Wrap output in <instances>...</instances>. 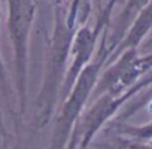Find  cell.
<instances>
[{
    "instance_id": "cell-1",
    "label": "cell",
    "mask_w": 152,
    "mask_h": 149,
    "mask_svg": "<svg viewBox=\"0 0 152 149\" xmlns=\"http://www.w3.org/2000/svg\"><path fill=\"white\" fill-rule=\"evenodd\" d=\"M78 3L79 0L69 3L67 2L55 3L54 28L49 37L46 67H45L42 88L37 99V107L40 112L42 125L49 121L55 103L61 94L63 82L67 72V61H69L72 40L76 30L79 28Z\"/></svg>"
},
{
    "instance_id": "cell-2",
    "label": "cell",
    "mask_w": 152,
    "mask_h": 149,
    "mask_svg": "<svg viewBox=\"0 0 152 149\" xmlns=\"http://www.w3.org/2000/svg\"><path fill=\"white\" fill-rule=\"evenodd\" d=\"M107 63V55L102 51H97L96 60L87 66V69L79 74L76 79L75 85L72 87L69 96L61 104L57 122H55V130L51 142V149H64L69 137L78 122L81 113L85 109L87 102L90 100L91 94L96 90V85L99 82V78L102 74L103 67Z\"/></svg>"
},
{
    "instance_id": "cell-3",
    "label": "cell",
    "mask_w": 152,
    "mask_h": 149,
    "mask_svg": "<svg viewBox=\"0 0 152 149\" xmlns=\"http://www.w3.org/2000/svg\"><path fill=\"white\" fill-rule=\"evenodd\" d=\"M36 17V2L11 0L8 2V33L12 42L15 85L21 112L27 103V76H28V42Z\"/></svg>"
},
{
    "instance_id": "cell-4",
    "label": "cell",
    "mask_w": 152,
    "mask_h": 149,
    "mask_svg": "<svg viewBox=\"0 0 152 149\" xmlns=\"http://www.w3.org/2000/svg\"><path fill=\"white\" fill-rule=\"evenodd\" d=\"M102 6L103 8L100 9V12L96 18V24L93 27L88 24L79 27L73 36L70 54H69V58H72V61L67 66L66 78H64L61 94H60V99L63 102L69 96L72 87L75 85L76 79L79 78V74L87 69V66H90L91 58L96 52V48L99 46V40L102 39L103 31L106 30L107 24L110 23L115 2H106V3H102Z\"/></svg>"
},
{
    "instance_id": "cell-5",
    "label": "cell",
    "mask_w": 152,
    "mask_h": 149,
    "mask_svg": "<svg viewBox=\"0 0 152 149\" xmlns=\"http://www.w3.org/2000/svg\"><path fill=\"white\" fill-rule=\"evenodd\" d=\"M151 85H152V74L143 78L137 85L127 90L121 96L103 94L94 99V102L87 109H84V112L81 113L78 122L75 125V130L79 137L78 149H87L93 142V139L97 136V133L103 128V125L116 113V110Z\"/></svg>"
},
{
    "instance_id": "cell-6",
    "label": "cell",
    "mask_w": 152,
    "mask_h": 149,
    "mask_svg": "<svg viewBox=\"0 0 152 149\" xmlns=\"http://www.w3.org/2000/svg\"><path fill=\"white\" fill-rule=\"evenodd\" d=\"M151 28H152V2H146L145 6L133 18V23L128 27L124 39L121 40L118 48L113 51V54L110 55V58L107 60L104 67L110 66L113 61H116L122 54H125L128 51H139L142 40L146 37V34L149 33Z\"/></svg>"
},
{
    "instance_id": "cell-7",
    "label": "cell",
    "mask_w": 152,
    "mask_h": 149,
    "mask_svg": "<svg viewBox=\"0 0 152 149\" xmlns=\"http://www.w3.org/2000/svg\"><path fill=\"white\" fill-rule=\"evenodd\" d=\"M115 131L119 134V137H127L145 143L152 142V121H149L145 125H130L125 122H116Z\"/></svg>"
},
{
    "instance_id": "cell-8",
    "label": "cell",
    "mask_w": 152,
    "mask_h": 149,
    "mask_svg": "<svg viewBox=\"0 0 152 149\" xmlns=\"http://www.w3.org/2000/svg\"><path fill=\"white\" fill-rule=\"evenodd\" d=\"M116 142L113 143V146L110 149H152L151 143H145V142H137L133 139H127V137H116Z\"/></svg>"
},
{
    "instance_id": "cell-9",
    "label": "cell",
    "mask_w": 152,
    "mask_h": 149,
    "mask_svg": "<svg viewBox=\"0 0 152 149\" xmlns=\"http://www.w3.org/2000/svg\"><path fill=\"white\" fill-rule=\"evenodd\" d=\"M78 146H79V137H78L76 130L73 128V131H72V134L69 137V142H67V145H66L64 149H78Z\"/></svg>"
},
{
    "instance_id": "cell-10",
    "label": "cell",
    "mask_w": 152,
    "mask_h": 149,
    "mask_svg": "<svg viewBox=\"0 0 152 149\" xmlns=\"http://www.w3.org/2000/svg\"><path fill=\"white\" fill-rule=\"evenodd\" d=\"M6 87V70H5V64L0 55V90H5Z\"/></svg>"
},
{
    "instance_id": "cell-11",
    "label": "cell",
    "mask_w": 152,
    "mask_h": 149,
    "mask_svg": "<svg viewBox=\"0 0 152 149\" xmlns=\"http://www.w3.org/2000/svg\"><path fill=\"white\" fill-rule=\"evenodd\" d=\"M142 93H143L145 96H143V97L140 99V102H139V103H142L140 106H143V104H152V94H151L149 91H146V90L142 91Z\"/></svg>"
},
{
    "instance_id": "cell-12",
    "label": "cell",
    "mask_w": 152,
    "mask_h": 149,
    "mask_svg": "<svg viewBox=\"0 0 152 149\" xmlns=\"http://www.w3.org/2000/svg\"><path fill=\"white\" fill-rule=\"evenodd\" d=\"M149 43H152V40H151V42H149Z\"/></svg>"
},
{
    "instance_id": "cell-13",
    "label": "cell",
    "mask_w": 152,
    "mask_h": 149,
    "mask_svg": "<svg viewBox=\"0 0 152 149\" xmlns=\"http://www.w3.org/2000/svg\"><path fill=\"white\" fill-rule=\"evenodd\" d=\"M151 145H152V142H151Z\"/></svg>"
}]
</instances>
